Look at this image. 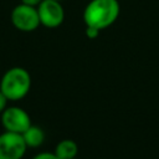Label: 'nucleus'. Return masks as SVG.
<instances>
[{"instance_id": "f257e3e1", "label": "nucleus", "mask_w": 159, "mask_h": 159, "mask_svg": "<svg viewBox=\"0 0 159 159\" xmlns=\"http://www.w3.org/2000/svg\"><path fill=\"white\" fill-rule=\"evenodd\" d=\"M119 15V2L117 0H92L83 11L86 26L103 30L111 26Z\"/></svg>"}, {"instance_id": "f03ea898", "label": "nucleus", "mask_w": 159, "mask_h": 159, "mask_svg": "<svg viewBox=\"0 0 159 159\" xmlns=\"http://www.w3.org/2000/svg\"><path fill=\"white\" fill-rule=\"evenodd\" d=\"M30 87V73L22 67H12L7 70L0 81V91L10 101H19L24 98L29 93Z\"/></svg>"}, {"instance_id": "7ed1b4c3", "label": "nucleus", "mask_w": 159, "mask_h": 159, "mask_svg": "<svg viewBox=\"0 0 159 159\" xmlns=\"http://www.w3.org/2000/svg\"><path fill=\"white\" fill-rule=\"evenodd\" d=\"M26 148L21 134L9 130L0 134V159H21Z\"/></svg>"}, {"instance_id": "20e7f679", "label": "nucleus", "mask_w": 159, "mask_h": 159, "mask_svg": "<svg viewBox=\"0 0 159 159\" xmlns=\"http://www.w3.org/2000/svg\"><path fill=\"white\" fill-rule=\"evenodd\" d=\"M11 22L21 31H34L40 25L37 9L26 4L17 5L11 12Z\"/></svg>"}, {"instance_id": "39448f33", "label": "nucleus", "mask_w": 159, "mask_h": 159, "mask_svg": "<svg viewBox=\"0 0 159 159\" xmlns=\"http://www.w3.org/2000/svg\"><path fill=\"white\" fill-rule=\"evenodd\" d=\"M1 123L6 130L22 134L31 125V119L22 108L9 107L1 112Z\"/></svg>"}, {"instance_id": "423d86ee", "label": "nucleus", "mask_w": 159, "mask_h": 159, "mask_svg": "<svg viewBox=\"0 0 159 159\" xmlns=\"http://www.w3.org/2000/svg\"><path fill=\"white\" fill-rule=\"evenodd\" d=\"M40 24L53 29L60 26L65 19V11L58 0H42L37 7Z\"/></svg>"}, {"instance_id": "0eeeda50", "label": "nucleus", "mask_w": 159, "mask_h": 159, "mask_svg": "<svg viewBox=\"0 0 159 159\" xmlns=\"http://www.w3.org/2000/svg\"><path fill=\"white\" fill-rule=\"evenodd\" d=\"M77 153H78V147L76 142H73L72 139H63L58 142L55 148V154L60 159H73L76 158Z\"/></svg>"}, {"instance_id": "6e6552de", "label": "nucleus", "mask_w": 159, "mask_h": 159, "mask_svg": "<svg viewBox=\"0 0 159 159\" xmlns=\"http://www.w3.org/2000/svg\"><path fill=\"white\" fill-rule=\"evenodd\" d=\"M22 138L26 143L27 147H31V148H36V147H40L42 143H43V139H45V133L43 130L37 127V125H30L22 134Z\"/></svg>"}, {"instance_id": "1a4fd4ad", "label": "nucleus", "mask_w": 159, "mask_h": 159, "mask_svg": "<svg viewBox=\"0 0 159 159\" xmlns=\"http://www.w3.org/2000/svg\"><path fill=\"white\" fill-rule=\"evenodd\" d=\"M101 30L96 29V27H92V26H86V36L88 39H96L98 36Z\"/></svg>"}, {"instance_id": "9d476101", "label": "nucleus", "mask_w": 159, "mask_h": 159, "mask_svg": "<svg viewBox=\"0 0 159 159\" xmlns=\"http://www.w3.org/2000/svg\"><path fill=\"white\" fill-rule=\"evenodd\" d=\"M32 159H60V158L55 153H47V152H45V153H40V154L35 155Z\"/></svg>"}, {"instance_id": "9b49d317", "label": "nucleus", "mask_w": 159, "mask_h": 159, "mask_svg": "<svg viewBox=\"0 0 159 159\" xmlns=\"http://www.w3.org/2000/svg\"><path fill=\"white\" fill-rule=\"evenodd\" d=\"M6 102H7V98H6V96L0 91V113L5 109V107H6Z\"/></svg>"}, {"instance_id": "f8f14e48", "label": "nucleus", "mask_w": 159, "mask_h": 159, "mask_svg": "<svg viewBox=\"0 0 159 159\" xmlns=\"http://www.w3.org/2000/svg\"><path fill=\"white\" fill-rule=\"evenodd\" d=\"M21 1H22V4L31 5V6H36V5H39L42 0H21Z\"/></svg>"}, {"instance_id": "ddd939ff", "label": "nucleus", "mask_w": 159, "mask_h": 159, "mask_svg": "<svg viewBox=\"0 0 159 159\" xmlns=\"http://www.w3.org/2000/svg\"><path fill=\"white\" fill-rule=\"evenodd\" d=\"M73 159H76V158H73Z\"/></svg>"}]
</instances>
